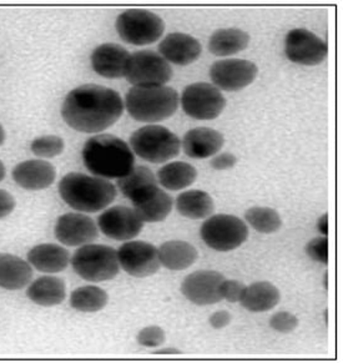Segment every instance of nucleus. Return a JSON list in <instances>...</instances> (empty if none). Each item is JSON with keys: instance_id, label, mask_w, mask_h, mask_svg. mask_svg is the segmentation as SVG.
I'll return each instance as SVG.
<instances>
[{"instance_id": "obj_1", "label": "nucleus", "mask_w": 343, "mask_h": 363, "mask_svg": "<svg viewBox=\"0 0 343 363\" xmlns=\"http://www.w3.org/2000/svg\"><path fill=\"white\" fill-rule=\"evenodd\" d=\"M124 113V103L116 90L85 84L73 89L62 106L64 121L79 133H103L118 121Z\"/></svg>"}, {"instance_id": "obj_2", "label": "nucleus", "mask_w": 343, "mask_h": 363, "mask_svg": "<svg viewBox=\"0 0 343 363\" xmlns=\"http://www.w3.org/2000/svg\"><path fill=\"white\" fill-rule=\"evenodd\" d=\"M84 165L94 177L120 179L135 167V156L120 138L99 134L86 140L83 149Z\"/></svg>"}, {"instance_id": "obj_3", "label": "nucleus", "mask_w": 343, "mask_h": 363, "mask_svg": "<svg viewBox=\"0 0 343 363\" xmlns=\"http://www.w3.org/2000/svg\"><path fill=\"white\" fill-rule=\"evenodd\" d=\"M60 197L79 213H95L108 208L116 197V187L106 179L70 172L59 182Z\"/></svg>"}, {"instance_id": "obj_4", "label": "nucleus", "mask_w": 343, "mask_h": 363, "mask_svg": "<svg viewBox=\"0 0 343 363\" xmlns=\"http://www.w3.org/2000/svg\"><path fill=\"white\" fill-rule=\"evenodd\" d=\"M180 99L175 89L133 86L125 96V106L133 119L140 123H159L176 113Z\"/></svg>"}, {"instance_id": "obj_5", "label": "nucleus", "mask_w": 343, "mask_h": 363, "mask_svg": "<svg viewBox=\"0 0 343 363\" xmlns=\"http://www.w3.org/2000/svg\"><path fill=\"white\" fill-rule=\"evenodd\" d=\"M130 147L142 160L162 164L180 154L181 140L165 126L146 125L131 135Z\"/></svg>"}, {"instance_id": "obj_6", "label": "nucleus", "mask_w": 343, "mask_h": 363, "mask_svg": "<svg viewBox=\"0 0 343 363\" xmlns=\"http://www.w3.org/2000/svg\"><path fill=\"white\" fill-rule=\"evenodd\" d=\"M72 266L77 275L89 282L113 280L120 271L118 251L106 245L80 246L74 254Z\"/></svg>"}, {"instance_id": "obj_7", "label": "nucleus", "mask_w": 343, "mask_h": 363, "mask_svg": "<svg viewBox=\"0 0 343 363\" xmlns=\"http://www.w3.org/2000/svg\"><path fill=\"white\" fill-rule=\"evenodd\" d=\"M200 236L210 249L227 252L240 247L249 238L247 225L234 215L218 213L203 223Z\"/></svg>"}, {"instance_id": "obj_8", "label": "nucleus", "mask_w": 343, "mask_h": 363, "mask_svg": "<svg viewBox=\"0 0 343 363\" xmlns=\"http://www.w3.org/2000/svg\"><path fill=\"white\" fill-rule=\"evenodd\" d=\"M116 31L125 43L133 45H149L157 42L165 30L160 16L145 9H130L116 18Z\"/></svg>"}, {"instance_id": "obj_9", "label": "nucleus", "mask_w": 343, "mask_h": 363, "mask_svg": "<svg viewBox=\"0 0 343 363\" xmlns=\"http://www.w3.org/2000/svg\"><path fill=\"white\" fill-rule=\"evenodd\" d=\"M125 78L134 86H160L172 79V68L159 52L140 50L131 54Z\"/></svg>"}, {"instance_id": "obj_10", "label": "nucleus", "mask_w": 343, "mask_h": 363, "mask_svg": "<svg viewBox=\"0 0 343 363\" xmlns=\"http://www.w3.org/2000/svg\"><path fill=\"white\" fill-rule=\"evenodd\" d=\"M182 110L196 120H213L223 114L226 99L213 84L195 83L184 89Z\"/></svg>"}, {"instance_id": "obj_11", "label": "nucleus", "mask_w": 343, "mask_h": 363, "mask_svg": "<svg viewBox=\"0 0 343 363\" xmlns=\"http://www.w3.org/2000/svg\"><path fill=\"white\" fill-rule=\"evenodd\" d=\"M120 267L133 277L155 275L160 269L159 249L146 241H129L118 250Z\"/></svg>"}, {"instance_id": "obj_12", "label": "nucleus", "mask_w": 343, "mask_h": 363, "mask_svg": "<svg viewBox=\"0 0 343 363\" xmlns=\"http://www.w3.org/2000/svg\"><path fill=\"white\" fill-rule=\"evenodd\" d=\"M259 73L255 62L246 59L218 60L210 68V78L213 85L225 91H239L254 83Z\"/></svg>"}, {"instance_id": "obj_13", "label": "nucleus", "mask_w": 343, "mask_h": 363, "mask_svg": "<svg viewBox=\"0 0 343 363\" xmlns=\"http://www.w3.org/2000/svg\"><path fill=\"white\" fill-rule=\"evenodd\" d=\"M285 52L288 60L300 65H318L327 57L328 47L312 31L296 28L288 31L285 40Z\"/></svg>"}, {"instance_id": "obj_14", "label": "nucleus", "mask_w": 343, "mask_h": 363, "mask_svg": "<svg viewBox=\"0 0 343 363\" xmlns=\"http://www.w3.org/2000/svg\"><path fill=\"white\" fill-rule=\"evenodd\" d=\"M224 281V276L218 271H195L182 281V295L198 306L215 305L223 300L221 286Z\"/></svg>"}, {"instance_id": "obj_15", "label": "nucleus", "mask_w": 343, "mask_h": 363, "mask_svg": "<svg viewBox=\"0 0 343 363\" xmlns=\"http://www.w3.org/2000/svg\"><path fill=\"white\" fill-rule=\"evenodd\" d=\"M144 221L134 208L114 206L105 210L98 218L100 231L111 240L130 241L140 235Z\"/></svg>"}, {"instance_id": "obj_16", "label": "nucleus", "mask_w": 343, "mask_h": 363, "mask_svg": "<svg viewBox=\"0 0 343 363\" xmlns=\"http://www.w3.org/2000/svg\"><path fill=\"white\" fill-rule=\"evenodd\" d=\"M55 238L65 246H84L94 242L99 236V230L93 218L79 213L62 215L55 223Z\"/></svg>"}, {"instance_id": "obj_17", "label": "nucleus", "mask_w": 343, "mask_h": 363, "mask_svg": "<svg viewBox=\"0 0 343 363\" xmlns=\"http://www.w3.org/2000/svg\"><path fill=\"white\" fill-rule=\"evenodd\" d=\"M133 208L144 223H162L172 210V197L157 185L146 187L131 197Z\"/></svg>"}, {"instance_id": "obj_18", "label": "nucleus", "mask_w": 343, "mask_h": 363, "mask_svg": "<svg viewBox=\"0 0 343 363\" xmlns=\"http://www.w3.org/2000/svg\"><path fill=\"white\" fill-rule=\"evenodd\" d=\"M90 59L94 72L99 74L100 77L119 79L125 77L130 54L119 44L105 43L94 49Z\"/></svg>"}, {"instance_id": "obj_19", "label": "nucleus", "mask_w": 343, "mask_h": 363, "mask_svg": "<svg viewBox=\"0 0 343 363\" xmlns=\"http://www.w3.org/2000/svg\"><path fill=\"white\" fill-rule=\"evenodd\" d=\"M159 52L167 62L185 67L198 60L203 47L196 38L185 33H172L159 44Z\"/></svg>"}, {"instance_id": "obj_20", "label": "nucleus", "mask_w": 343, "mask_h": 363, "mask_svg": "<svg viewBox=\"0 0 343 363\" xmlns=\"http://www.w3.org/2000/svg\"><path fill=\"white\" fill-rule=\"evenodd\" d=\"M57 179V170L44 160H26L13 169V180L28 191H40L52 186Z\"/></svg>"}, {"instance_id": "obj_21", "label": "nucleus", "mask_w": 343, "mask_h": 363, "mask_svg": "<svg viewBox=\"0 0 343 363\" xmlns=\"http://www.w3.org/2000/svg\"><path fill=\"white\" fill-rule=\"evenodd\" d=\"M224 144V135L218 130L205 126L189 130L181 141L184 152L191 159H208L215 156Z\"/></svg>"}, {"instance_id": "obj_22", "label": "nucleus", "mask_w": 343, "mask_h": 363, "mask_svg": "<svg viewBox=\"0 0 343 363\" xmlns=\"http://www.w3.org/2000/svg\"><path fill=\"white\" fill-rule=\"evenodd\" d=\"M28 261L40 272L57 274L68 267L70 254L60 245H37L28 252Z\"/></svg>"}, {"instance_id": "obj_23", "label": "nucleus", "mask_w": 343, "mask_h": 363, "mask_svg": "<svg viewBox=\"0 0 343 363\" xmlns=\"http://www.w3.org/2000/svg\"><path fill=\"white\" fill-rule=\"evenodd\" d=\"M33 270L30 264L18 256L0 254V287L18 291L30 284Z\"/></svg>"}, {"instance_id": "obj_24", "label": "nucleus", "mask_w": 343, "mask_h": 363, "mask_svg": "<svg viewBox=\"0 0 343 363\" xmlns=\"http://www.w3.org/2000/svg\"><path fill=\"white\" fill-rule=\"evenodd\" d=\"M280 300V290L275 285L269 281H260L246 286L240 303L247 311L259 313L275 308Z\"/></svg>"}, {"instance_id": "obj_25", "label": "nucleus", "mask_w": 343, "mask_h": 363, "mask_svg": "<svg viewBox=\"0 0 343 363\" xmlns=\"http://www.w3.org/2000/svg\"><path fill=\"white\" fill-rule=\"evenodd\" d=\"M26 296L39 306H57L67 297V286L59 277L42 276L29 286Z\"/></svg>"}, {"instance_id": "obj_26", "label": "nucleus", "mask_w": 343, "mask_h": 363, "mask_svg": "<svg viewBox=\"0 0 343 363\" xmlns=\"http://www.w3.org/2000/svg\"><path fill=\"white\" fill-rule=\"evenodd\" d=\"M160 264L170 271L186 270L198 259V250L181 240H172L159 249Z\"/></svg>"}, {"instance_id": "obj_27", "label": "nucleus", "mask_w": 343, "mask_h": 363, "mask_svg": "<svg viewBox=\"0 0 343 363\" xmlns=\"http://www.w3.org/2000/svg\"><path fill=\"white\" fill-rule=\"evenodd\" d=\"M249 35L239 28H224L213 31L208 40V50L216 57H230L249 47Z\"/></svg>"}, {"instance_id": "obj_28", "label": "nucleus", "mask_w": 343, "mask_h": 363, "mask_svg": "<svg viewBox=\"0 0 343 363\" xmlns=\"http://www.w3.org/2000/svg\"><path fill=\"white\" fill-rule=\"evenodd\" d=\"M176 208L184 218L191 220L208 218L215 211L213 197L203 190H187L176 197Z\"/></svg>"}, {"instance_id": "obj_29", "label": "nucleus", "mask_w": 343, "mask_h": 363, "mask_svg": "<svg viewBox=\"0 0 343 363\" xmlns=\"http://www.w3.org/2000/svg\"><path fill=\"white\" fill-rule=\"evenodd\" d=\"M198 170L184 161L167 164L157 172V182L170 191H179L196 182Z\"/></svg>"}, {"instance_id": "obj_30", "label": "nucleus", "mask_w": 343, "mask_h": 363, "mask_svg": "<svg viewBox=\"0 0 343 363\" xmlns=\"http://www.w3.org/2000/svg\"><path fill=\"white\" fill-rule=\"evenodd\" d=\"M108 294L98 286H81L70 296V306L84 313L99 312L108 305Z\"/></svg>"}, {"instance_id": "obj_31", "label": "nucleus", "mask_w": 343, "mask_h": 363, "mask_svg": "<svg viewBox=\"0 0 343 363\" xmlns=\"http://www.w3.org/2000/svg\"><path fill=\"white\" fill-rule=\"evenodd\" d=\"M157 184L159 182H157L154 172L146 167H134V169L128 175L118 179V187H119L120 191L129 200L137 192L142 191L146 187L157 185Z\"/></svg>"}, {"instance_id": "obj_32", "label": "nucleus", "mask_w": 343, "mask_h": 363, "mask_svg": "<svg viewBox=\"0 0 343 363\" xmlns=\"http://www.w3.org/2000/svg\"><path fill=\"white\" fill-rule=\"evenodd\" d=\"M244 218L261 234H275L282 226V218L275 208L254 206L244 213Z\"/></svg>"}, {"instance_id": "obj_33", "label": "nucleus", "mask_w": 343, "mask_h": 363, "mask_svg": "<svg viewBox=\"0 0 343 363\" xmlns=\"http://www.w3.org/2000/svg\"><path fill=\"white\" fill-rule=\"evenodd\" d=\"M65 144L60 136H39L31 141L30 150L34 155L44 159H52L55 156L62 155Z\"/></svg>"}, {"instance_id": "obj_34", "label": "nucleus", "mask_w": 343, "mask_h": 363, "mask_svg": "<svg viewBox=\"0 0 343 363\" xmlns=\"http://www.w3.org/2000/svg\"><path fill=\"white\" fill-rule=\"evenodd\" d=\"M136 340L144 347H160L167 341V335L162 327L147 326L137 333Z\"/></svg>"}, {"instance_id": "obj_35", "label": "nucleus", "mask_w": 343, "mask_h": 363, "mask_svg": "<svg viewBox=\"0 0 343 363\" xmlns=\"http://www.w3.org/2000/svg\"><path fill=\"white\" fill-rule=\"evenodd\" d=\"M297 326H298V320L290 312H277L270 318V327L276 333H291L296 330Z\"/></svg>"}, {"instance_id": "obj_36", "label": "nucleus", "mask_w": 343, "mask_h": 363, "mask_svg": "<svg viewBox=\"0 0 343 363\" xmlns=\"http://www.w3.org/2000/svg\"><path fill=\"white\" fill-rule=\"evenodd\" d=\"M306 254L310 259L321 262L323 265L328 264V239L327 236L316 238L306 245Z\"/></svg>"}, {"instance_id": "obj_37", "label": "nucleus", "mask_w": 343, "mask_h": 363, "mask_svg": "<svg viewBox=\"0 0 343 363\" xmlns=\"http://www.w3.org/2000/svg\"><path fill=\"white\" fill-rule=\"evenodd\" d=\"M246 285L239 280H225L221 286V295L223 300L229 301L230 303H236L241 301V297L244 295Z\"/></svg>"}, {"instance_id": "obj_38", "label": "nucleus", "mask_w": 343, "mask_h": 363, "mask_svg": "<svg viewBox=\"0 0 343 363\" xmlns=\"http://www.w3.org/2000/svg\"><path fill=\"white\" fill-rule=\"evenodd\" d=\"M237 164V157L232 152H223V154H216L213 160L210 161V165L213 170L216 172H224L230 170L236 167Z\"/></svg>"}, {"instance_id": "obj_39", "label": "nucleus", "mask_w": 343, "mask_h": 363, "mask_svg": "<svg viewBox=\"0 0 343 363\" xmlns=\"http://www.w3.org/2000/svg\"><path fill=\"white\" fill-rule=\"evenodd\" d=\"M16 199L11 192L0 189V220L9 216L16 208Z\"/></svg>"}, {"instance_id": "obj_40", "label": "nucleus", "mask_w": 343, "mask_h": 363, "mask_svg": "<svg viewBox=\"0 0 343 363\" xmlns=\"http://www.w3.org/2000/svg\"><path fill=\"white\" fill-rule=\"evenodd\" d=\"M231 320H232V317H231L229 312L223 310V311L213 312V315L208 318V322L215 330H223L225 327L229 326Z\"/></svg>"}, {"instance_id": "obj_41", "label": "nucleus", "mask_w": 343, "mask_h": 363, "mask_svg": "<svg viewBox=\"0 0 343 363\" xmlns=\"http://www.w3.org/2000/svg\"><path fill=\"white\" fill-rule=\"evenodd\" d=\"M318 231L323 235V236H327L328 235V215L325 213L321 218H318L317 221Z\"/></svg>"}, {"instance_id": "obj_42", "label": "nucleus", "mask_w": 343, "mask_h": 363, "mask_svg": "<svg viewBox=\"0 0 343 363\" xmlns=\"http://www.w3.org/2000/svg\"><path fill=\"white\" fill-rule=\"evenodd\" d=\"M152 353L154 354H180L181 351L177 350V348H160V350H157V351Z\"/></svg>"}, {"instance_id": "obj_43", "label": "nucleus", "mask_w": 343, "mask_h": 363, "mask_svg": "<svg viewBox=\"0 0 343 363\" xmlns=\"http://www.w3.org/2000/svg\"><path fill=\"white\" fill-rule=\"evenodd\" d=\"M6 130L3 128V125L0 124V146L4 144V141H6Z\"/></svg>"}, {"instance_id": "obj_44", "label": "nucleus", "mask_w": 343, "mask_h": 363, "mask_svg": "<svg viewBox=\"0 0 343 363\" xmlns=\"http://www.w3.org/2000/svg\"><path fill=\"white\" fill-rule=\"evenodd\" d=\"M6 175V167H4V164L0 161V182L4 180V177Z\"/></svg>"}, {"instance_id": "obj_45", "label": "nucleus", "mask_w": 343, "mask_h": 363, "mask_svg": "<svg viewBox=\"0 0 343 363\" xmlns=\"http://www.w3.org/2000/svg\"><path fill=\"white\" fill-rule=\"evenodd\" d=\"M328 274H326V275H325V280H323V285H325V289H326V290H327L328 289Z\"/></svg>"}]
</instances>
